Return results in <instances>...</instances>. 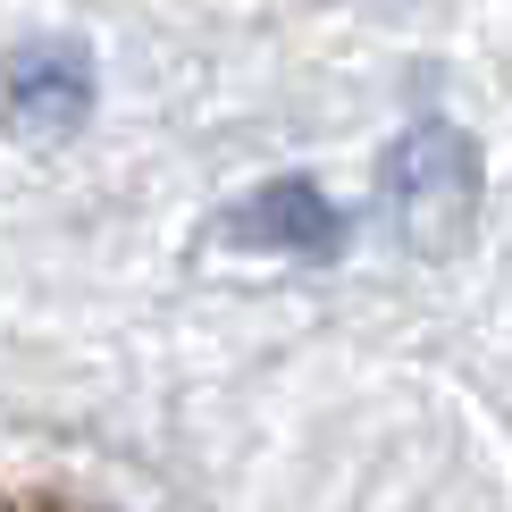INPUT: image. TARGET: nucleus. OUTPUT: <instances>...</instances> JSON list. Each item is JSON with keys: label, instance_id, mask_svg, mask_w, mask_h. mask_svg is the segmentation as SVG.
<instances>
[{"label": "nucleus", "instance_id": "nucleus-2", "mask_svg": "<svg viewBox=\"0 0 512 512\" xmlns=\"http://www.w3.org/2000/svg\"><path fill=\"white\" fill-rule=\"evenodd\" d=\"M219 244L236 252H277V261H336L345 252V210L311 177H269L244 202L219 210Z\"/></svg>", "mask_w": 512, "mask_h": 512}, {"label": "nucleus", "instance_id": "nucleus-1", "mask_svg": "<svg viewBox=\"0 0 512 512\" xmlns=\"http://www.w3.org/2000/svg\"><path fill=\"white\" fill-rule=\"evenodd\" d=\"M378 202H387L395 236L420 261H445L479 219V143L445 118H420L395 135L387 168H378Z\"/></svg>", "mask_w": 512, "mask_h": 512}, {"label": "nucleus", "instance_id": "nucleus-3", "mask_svg": "<svg viewBox=\"0 0 512 512\" xmlns=\"http://www.w3.org/2000/svg\"><path fill=\"white\" fill-rule=\"evenodd\" d=\"M93 110V51L76 34H51V42H17L9 59V118L17 135H68Z\"/></svg>", "mask_w": 512, "mask_h": 512}]
</instances>
